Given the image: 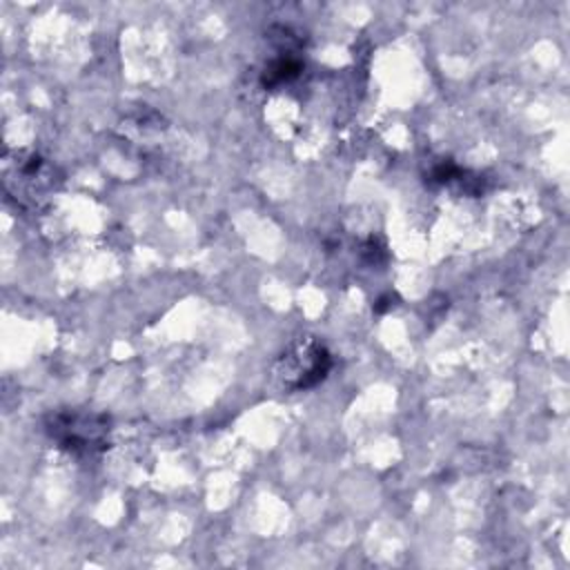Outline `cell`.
Returning a JSON list of instances; mask_svg holds the SVG:
<instances>
[{
  "instance_id": "3",
  "label": "cell",
  "mask_w": 570,
  "mask_h": 570,
  "mask_svg": "<svg viewBox=\"0 0 570 570\" xmlns=\"http://www.w3.org/2000/svg\"><path fill=\"white\" fill-rule=\"evenodd\" d=\"M301 71H303L301 60H296L294 56H278V58H274V60L265 67V71H263V76H261V82H263V87L274 89V87H278V85H283V82H289V80L296 78Z\"/></svg>"
},
{
  "instance_id": "1",
  "label": "cell",
  "mask_w": 570,
  "mask_h": 570,
  "mask_svg": "<svg viewBox=\"0 0 570 570\" xmlns=\"http://www.w3.org/2000/svg\"><path fill=\"white\" fill-rule=\"evenodd\" d=\"M332 370L330 350L314 336H301L274 363V379L283 390L298 392L318 385Z\"/></svg>"
},
{
  "instance_id": "2",
  "label": "cell",
  "mask_w": 570,
  "mask_h": 570,
  "mask_svg": "<svg viewBox=\"0 0 570 570\" xmlns=\"http://www.w3.org/2000/svg\"><path fill=\"white\" fill-rule=\"evenodd\" d=\"M47 434L71 454H94L109 445V419L87 410H60L47 419Z\"/></svg>"
}]
</instances>
